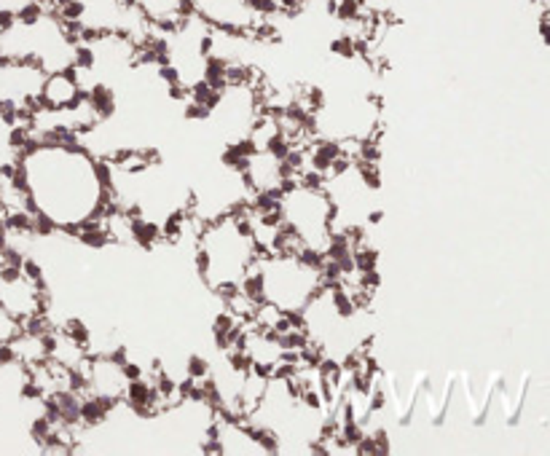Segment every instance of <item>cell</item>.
Here are the masks:
<instances>
[{
  "label": "cell",
  "mask_w": 550,
  "mask_h": 456,
  "mask_svg": "<svg viewBox=\"0 0 550 456\" xmlns=\"http://www.w3.org/2000/svg\"><path fill=\"white\" fill-rule=\"evenodd\" d=\"M14 183L46 231H81L110 207L105 164L73 137L30 143L17 159Z\"/></svg>",
  "instance_id": "1"
},
{
  "label": "cell",
  "mask_w": 550,
  "mask_h": 456,
  "mask_svg": "<svg viewBox=\"0 0 550 456\" xmlns=\"http://www.w3.org/2000/svg\"><path fill=\"white\" fill-rule=\"evenodd\" d=\"M196 258L207 288L218 295L242 285L247 271L261 258V249L247 226V215L228 212L199 231Z\"/></svg>",
  "instance_id": "2"
},
{
  "label": "cell",
  "mask_w": 550,
  "mask_h": 456,
  "mask_svg": "<svg viewBox=\"0 0 550 456\" xmlns=\"http://www.w3.org/2000/svg\"><path fill=\"white\" fill-rule=\"evenodd\" d=\"M280 220L301 252L325 258L333 242V199L323 186L295 180L280 191Z\"/></svg>",
  "instance_id": "3"
},
{
  "label": "cell",
  "mask_w": 550,
  "mask_h": 456,
  "mask_svg": "<svg viewBox=\"0 0 550 456\" xmlns=\"http://www.w3.org/2000/svg\"><path fill=\"white\" fill-rule=\"evenodd\" d=\"M46 70L33 60H11L0 57V116L22 121L41 103Z\"/></svg>",
  "instance_id": "4"
},
{
  "label": "cell",
  "mask_w": 550,
  "mask_h": 456,
  "mask_svg": "<svg viewBox=\"0 0 550 456\" xmlns=\"http://www.w3.org/2000/svg\"><path fill=\"white\" fill-rule=\"evenodd\" d=\"M137 11L159 30H175L191 17L188 0H132Z\"/></svg>",
  "instance_id": "5"
},
{
  "label": "cell",
  "mask_w": 550,
  "mask_h": 456,
  "mask_svg": "<svg viewBox=\"0 0 550 456\" xmlns=\"http://www.w3.org/2000/svg\"><path fill=\"white\" fill-rule=\"evenodd\" d=\"M83 91L78 78L73 76V70H62V73H49L46 81H43V91H41V103L46 107H70L81 100Z\"/></svg>",
  "instance_id": "6"
}]
</instances>
